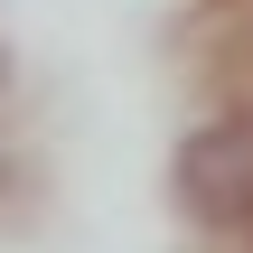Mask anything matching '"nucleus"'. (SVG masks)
I'll use <instances>...</instances> for the list:
<instances>
[{"label":"nucleus","mask_w":253,"mask_h":253,"mask_svg":"<svg viewBox=\"0 0 253 253\" xmlns=\"http://www.w3.org/2000/svg\"><path fill=\"white\" fill-rule=\"evenodd\" d=\"M178 188L207 216H253V122H207L178 150Z\"/></svg>","instance_id":"nucleus-1"}]
</instances>
